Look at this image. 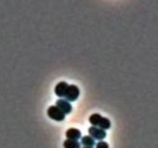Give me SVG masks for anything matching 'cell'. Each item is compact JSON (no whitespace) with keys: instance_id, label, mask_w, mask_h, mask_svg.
Masks as SVG:
<instances>
[{"instance_id":"1","label":"cell","mask_w":158,"mask_h":148,"mask_svg":"<svg viewBox=\"0 0 158 148\" xmlns=\"http://www.w3.org/2000/svg\"><path fill=\"white\" fill-rule=\"evenodd\" d=\"M89 121L93 126L103 130H108L111 127V122L108 118H103L100 114H93L89 118Z\"/></svg>"},{"instance_id":"2","label":"cell","mask_w":158,"mask_h":148,"mask_svg":"<svg viewBox=\"0 0 158 148\" xmlns=\"http://www.w3.org/2000/svg\"><path fill=\"white\" fill-rule=\"evenodd\" d=\"M47 115L49 118L56 121H63L66 118V115L56 106H50L47 110Z\"/></svg>"},{"instance_id":"3","label":"cell","mask_w":158,"mask_h":148,"mask_svg":"<svg viewBox=\"0 0 158 148\" xmlns=\"http://www.w3.org/2000/svg\"><path fill=\"white\" fill-rule=\"evenodd\" d=\"M80 96V89L75 84L68 86L65 93V98L68 101H75Z\"/></svg>"},{"instance_id":"4","label":"cell","mask_w":158,"mask_h":148,"mask_svg":"<svg viewBox=\"0 0 158 148\" xmlns=\"http://www.w3.org/2000/svg\"><path fill=\"white\" fill-rule=\"evenodd\" d=\"M88 132H89V134L91 138L100 141L104 139L106 136V133L104 130L99 128L97 127H94V126L89 127L88 129Z\"/></svg>"},{"instance_id":"5","label":"cell","mask_w":158,"mask_h":148,"mask_svg":"<svg viewBox=\"0 0 158 148\" xmlns=\"http://www.w3.org/2000/svg\"><path fill=\"white\" fill-rule=\"evenodd\" d=\"M56 106L60 109L65 115H68L72 111V105L66 99L60 98L56 103Z\"/></svg>"},{"instance_id":"6","label":"cell","mask_w":158,"mask_h":148,"mask_svg":"<svg viewBox=\"0 0 158 148\" xmlns=\"http://www.w3.org/2000/svg\"><path fill=\"white\" fill-rule=\"evenodd\" d=\"M69 84L66 81H60L56 85L55 87V93L60 98H63L65 96V93L67 89Z\"/></svg>"},{"instance_id":"7","label":"cell","mask_w":158,"mask_h":148,"mask_svg":"<svg viewBox=\"0 0 158 148\" xmlns=\"http://www.w3.org/2000/svg\"><path fill=\"white\" fill-rule=\"evenodd\" d=\"M66 137L67 139L78 141L80 138H81V132L77 128H69L66 130Z\"/></svg>"},{"instance_id":"8","label":"cell","mask_w":158,"mask_h":148,"mask_svg":"<svg viewBox=\"0 0 158 148\" xmlns=\"http://www.w3.org/2000/svg\"><path fill=\"white\" fill-rule=\"evenodd\" d=\"M81 144L85 147H93L95 145V140L90 136H84L81 138Z\"/></svg>"},{"instance_id":"9","label":"cell","mask_w":158,"mask_h":148,"mask_svg":"<svg viewBox=\"0 0 158 148\" xmlns=\"http://www.w3.org/2000/svg\"><path fill=\"white\" fill-rule=\"evenodd\" d=\"M64 148H80V143L75 140L67 139L63 142Z\"/></svg>"},{"instance_id":"10","label":"cell","mask_w":158,"mask_h":148,"mask_svg":"<svg viewBox=\"0 0 158 148\" xmlns=\"http://www.w3.org/2000/svg\"><path fill=\"white\" fill-rule=\"evenodd\" d=\"M96 148H110L109 144H107L105 141H100V142L97 143V146H96Z\"/></svg>"},{"instance_id":"11","label":"cell","mask_w":158,"mask_h":148,"mask_svg":"<svg viewBox=\"0 0 158 148\" xmlns=\"http://www.w3.org/2000/svg\"><path fill=\"white\" fill-rule=\"evenodd\" d=\"M83 148H93V147H83Z\"/></svg>"}]
</instances>
